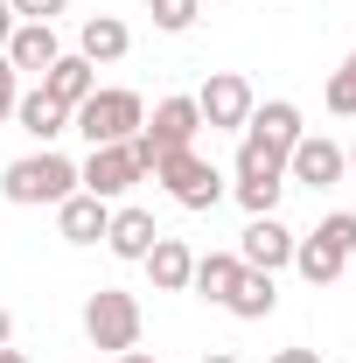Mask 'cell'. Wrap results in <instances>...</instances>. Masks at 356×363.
Wrapping results in <instances>:
<instances>
[{
	"label": "cell",
	"instance_id": "cell-1",
	"mask_svg": "<svg viewBox=\"0 0 356 363\" xmlns=\"http://www.w3.org/2000/svg\"><path fill=\"white\" fill-rule=\"evenodd\" d=\"M0 196L21 203V210H35V203L56 210L63 196H77V161H63L56 147H35V154H21V161L0 168Z\"/></svg>",
	"mask_w": 356,
	"mask_h": 363
},
{
	"label": "cell",
	"instance_id": "cell-2",
	"mask_svg": "<svg viewBox=\"0 0 356 363\" xmlns=\"http://www.w3.org/2000/svg\"><path fill=\"white\" fill-rule=\"evenodd\" d=\"M140 126H147V98L140 91H119V84H98L70 112V133H84L91 147H119V140H133Z\"/></svg>",
	"mask_w": 356,
	"mask_h": 363
},
{
	"label": "cell",
	"instance_id": "cell-3",
	"mask_svg": "<svg viewBox=\"0 0 356 363\" xmlns=\"http://www.w3.org/2000/svg\"><path fill=\"white\" fill-rule=\"evenodd\" d=\"M140 301L133 294H119V286H98L84 301V335L91 350H112V357H126V350H140Z\"/></svg>",
	"mask_w": 356,
	"mask_h": 363
},
{
	"label": "cell",
	"instance_id": "cell-4",
	"mask_svg": "<svg viewBox=\"0 0 356 363\" xmlns=\"http://www.w3.org/2000/svg\"><path fill=\"white\" fill-rule=\"evenodd\" d=\"M154 182L175 196L182 210H217V203H223V175L203 161V154H196V147H182V154H161V161H154Z\"/></svg>",
	"mask_w": 356,
	"mask_h": 363
},
{
	"label": "cell",
	"instance_id": "cell-5",
	"mask_svg": "<svg viewBox=\"0 0 356 363\" xmlns=\"http://www.w3.org/2000/svg\"><path fill=\"white\" fill-rule=\"evenodd\" d=\"M133 182H147L133 140H119V147H91L84 168H77V189H84V196H98V203H119Z\"/></svg>",
	"mask_w": 356,
	"mask_h": 363
},
{
	"label": "cell",
	"instance_id": "cell-6",
	"mask_svg": "<svg viewBox=\"0 0 356 363\" xmlns=\"http://www.w3.org/2000/svg\"><path fill=\"white\" fill-rule=\"evenodd\" d=\"M252 105H259V98H252V84H245L238 70H217L210 84L196 91V112H203V126H210V133H245Z\"/></svg>",
	"mask_w": 356,
	"mask_h": 363
},
{
	"label": "cell",
	"instance_id": "cell-7",
	"mask_svg": "<svg viewBox=\"0 0 356 363\" xmlns=\"http://www.w3.org/2000/svg\"><path fill=\"white\" fill-rule=\"evenodd\" d=\"M343 175H350V161H343V147L328 133H301L287 147V182H301V189H335Z\"/></svg>",
	"mask_w": 356,
	"mask_h": 363
},
{
	"label": "cell",
	"instance_id": "cell-8",
	"mask_svg": "<svg viewBox=\"0 0 356 363\" xmlns=\"http://www.w3.org/2000/svg\"><path fill=\"white\" fill-rule=\"evenodd\" d=\"M196 133H203V112H196V98H161L154 112H147V126H140V140L154 147V154H182V147H196Z\"/></svg>",
	"mask_w": 356,
	"mask_h": 363
},
{
	"label": "cell",
	"instance_id": "cell-9",
	"mask_svg": "<svg viewBox=\"0 0 356 363\" xmlns=\"http://www.w3.org/2000/svg\"><path fill=\"white\" fill-rule=\"evenodd\" d=\"M238 259L252 272H279V266H294V230L279 224V217H252V224L238 230Z\"/></svg>",
	"mask_w": 356,
	"mask_h": 363
},
{
	"label": "cell",
	"instance_id": "cell-10",
	"mask_svg": "<svg viewBox=\"0 0 356 363\" xmlns=\"http://www.w3.org/2000/svg\"><path fill=\"white\" fill-rule=\"evenodd\" d=\"M154 238H161L154 210H140V203H119V210H112V224H105V252H112V259H126V266H140V259L154 252Z\"/></svg>",
	"mask_w": 356,
	"mask_h": 363
},
{
	"label": "cell",
	"instance_id": "cell-11",
	"mask_svg": "<svg viewBox=\"0 0 356 363\" xmlns=\"http://www.w3.org/2000/svg\"><path fill=\"white\" fill-rule=\"evenodd\" d=\"M7 63H14V77L21 70H35L43 77L49 63L63 56V43H56V21H14V35H7V49H0Z\"/></svg>",
	"mask_w": 356,
	"mask_h": 363
},
{
	"label": "cell",
	"instance_id": "cell-12",
	"mask_svg": "<svg viewBox=\"0 0 356 363\" xmlns=\"http://www.w3.org/2000/svg\"><path fill=\"white\" fill-rule=\"evenodd\" d=\"M105 224H112V203H98V196H84V189L56 203V238H63V245H98Z\"/></svg>",
	"mask_w": 356,
	"mask_h": 363
},
{
	"label": "cell",
	"instance_id": "cell-13",
	"mask_svg": "<svg viewBox=\"0 0 356 363\" xmlns=\"http://www.w3.org/2000/svg\"><path fill=\"white\" fill-rule=\"evenodd\" d=\"M147 279H154V294H189V272H196V252H189V238H154V252L140 259Z\"/></svg>",
	"mask_w": 356,
	"mask_h": 363
},
{
	"label": "cell",
	"instance_id": "cell-14",
	"mask_svg": "<svg viewBox=\"0 0 356 363\" xmlns=\"http://www.w3.org/2000/svg\"><path fill=\"white\" fill-rule=\"evenodd\" d=\"M43 91L56 98V105H63V112H77L91 91H98V63H84L77 49H63V56H56V63L43 70Z\"/></svg>",
	"mask_w": 356,
	"mask_h": 363
},
{
	"label": "cell",
	"instance_id": "cell-15",
	"mask_svg": "<svg viewBox=\"0 0 356 363\" xmlns=\"http://www.w3.org/2000/svg\"><path fill=\"white\" fill-rule=\"evenodd\" d=\"M14 119H21V133L35 140V147H56V140L70 133V112H63V105H56V98H49L43 84H35V91H21Z\"/></svg>",
	"mask_w": 356,
	"mask_h": 363
},
{
	"label": "cell",
	"instance_id": "cell-16",
	"mask_svg": "<svg viewBox=\"0 0 356 363\" xmlns=\"http://www.w3.org/2000/svg\"><path fill=\"white\" fill-rule=\"evenodd\" d=\"M245 133H252V140H266V147H279V154H287V147H294V140L308 133V126H301V105H294V98H266V105H252Z\"/></svg>",
	"mask_w": 356,
	"mask_h": 363
},
{
	"label": "cell",
	"instance_id": "cell-17",
	"mask_svg": "<svg viewBox=\"0 0 356 363\" xmlns=\"http://www.w3.org/2000/svg\"><path fill=\"white\" fill-rule=\"evenodd\" d=\"M126 49H133V28L119 14H84V28H77V56L84 63H119Z\"/></svg>",
	"mask_w": 356,
	"mask_h": 363
},
{
	"label": "cell",
	"instance_id": "cell-18",
	"mask_svg": "<svg viewBox=\"0 0 356 363\" xmlns=\"http://www.w3.org/2000/svg\"><path fill=\"white\" fill-rule=\"evenodd\" d=\"M238 272H245V259L238 252H196V272H189V294H203V301H230V286H238Z\"/></svg>",
	"mask_w": 356,
	"mask_h": 363
},
{
	"label": "cell",
	"instance_id": "cell-19",
	"mask_svg": "<svg viewBox=\"0 0 356 363\" xmlns=\"http://www.w3.org/2000/svg\"><path fill=\"white\" fill-rule=\"evenodd\" d=\"M223 308H230V315L238 321H266L272 308H279V286H272V272H238V286H230V301H223Z\"/></svg>",
	"mask_w": 356,
	"mask_h": 363
},
{
	"label": "cell",
	"instance_id": "cell-20",
	"mask_svg": "<svg viewBox=\"0 0 356 363\" xmlns=\"http://www.w3.org/2000/svg\"><path fill=\"white\" fill-rule=\"evenodd\" d=\"M343 266H350V259H343V252H335V245H321V238H294V272H301V279H308V286H335V279H343Z\"/></svg>",
	"mask_w": 356,
	"mask_h": 363
},
{
	"label": "cell",
	"instance_id": "cell-21",
	"mask_svg": "<svg viewBox=\"0 0 356 363\" xmlns=\"http://www.w3.org/2000/svg\"><path fill=\"white\" fill-rule=\"evenodd\" d=\"M238 182H287V154L245 133L238 140Z\"/></svg>",
	"mask_w": 356,
	"mask_h": 363
},
{
	"label": "cell",
	"instance_id": "cell-22",
	"mask_svg": "<svg viewBox=\"0 0 356 363\" xmlns=\"http://www.w3.org/2000/svg\"><path fill=\"white\" fill-rule=\"evenodd\" d=\"M147 14H154V28H161V35H189V28H196V14H203V0H147Z\"/></svg>",
	"mask_w": 356,
	"mask_h": 363
},
{
	"label": "cell",
	"instance_id": "cell-23",
	"mask_svg": "<svg viewBox=\"0 0 356 363\" xmlns=\"http://www.w3.org/2000/svg\"><path fill=\"white\" fill-rule=\"evenodd\" d=\"M314 238H321V245H335L343 259H356V217H350V210H328V217L314 224Z\"/></svg>",
	"mask_w": 356,
	"mask_h": 363
},
{
	"label": "cell",
	"instance_id": "cell-24",
	"mask_svg": "<svg viewBox=\"0 0 356 363\" xmlns=\"http://www.w3.org/2000/svg\"><path fill=\"white\" fill-rule=\"evenodd\" d=\"M321 98H328V112H343V119H356V77H350V70H335Z\"/></svg>",
	"mask_w": 356,
	"mask_h": 363
},
{
	"label": "cell",
	"instance_id": "cell-25",
	"mask_svg": "<svg viewBox=\"0 0 356 363\" xmlns=\"http://www.w3.org/2000/svg\"><path fill=\"white\" fill-rule=\"evenodd\" d=\"M7 7H14V21H56L70 0H7Z\"/></svg>",
	"mask_w": 356,
	"mask_h": 363
},
{
	"label": "cell",
	"instance_id": "cell-26",
	"mask_svg": "<svg viewBox=\"0 0 356 363\" xmlns=\"http://www.w3.org/2000/svg\"><path fill=\"white\" fill-rule=\"evenodd\" d=\"M14 105H21V77H14V63L0 56V119H14Z\"/></svg>",
	"mask_w": 356,
	"mask_h": 363
},
{
	"label": "cell",
	"instance_id": "cell-27",
	"mask_svg": "<svg viewBox=\"0 0 356 363\" xmlns=\"http://www.w3.org/2000/svg\"><path fill=\"white\" fill-rule=\"evenodd\" d=\"M272 363H321V350H279Z\"/></svg>",
	"mask_w": 356,
	"mask_h": 363
},
{
	"label": "cell",
	"instance_id": "cell-28",
	"mask_svg": "<svg viewBox=\"0 0 356 363\" xmlns=\"http://www.w3.org/2000/svg\"><path fill=\"white\" fill-rule=\"evenodd\" d=\"M7 35H14V7L0 0V49H7Z\"/></svg>",
	"mask_w": 356,
	"mask_h": 363
},
{
	"label": "cell",
	"instance_id": "cell-29",
	"mask_svg": "<svg viewBox=\"0 0 356 363\" xmlns=\"http://www.w3.org/2000/svg\"><path fill=\"white\" fill-rule=\"evenodd\" d=\"M7 342H14V315L0 308V350H7Z\"/></svg>",
	"mask_w": 356,
	"mask_h": 363
},
{
	"label": "cell",
	"instance_id": "cell-30",
	"mask_svg": "<svg viewBox=\"0 0 356 363\" xmlns=\"http://www.w3.org/2000/svg\"><path fill=\"white\" fill-rule=\"evenodd\" d=\"M0 363H28V357H21V350H14V342H7V350H0Z\"/></svg>",
	"mask_w": 356,
	"mask_h": 363
},
{
	"label": "cell",
	"instance_id": "cell-31",
	"mask_svg": "<svg viewBox=\"0 0 356 363\" xmlns=\"http://www.w3.org/2000/svg\"><path fill=\"white\" fill-rule=\"evenodd\" d=\"M203 363H238V357H230V350H217V357H203Z\"/></svg>",
	"mask_w": 356,
	"mask_h": 363
},
{
	"label": "cell",
	"instance_id": "cell-32",
	"mask_svg": "<svg viewBox=\"0 0 356 363\" xmlns=\"http://www.w3.org/2000/svg\"><path fill=\"white\" fill-rule=\"evenodd\" d=\"M119 363H154V357H140V350H126V357H119Z\"/></svg>",
	"mask_w": 356,
	"mask_h": 363
},
{
	"label": "cell",
	"instance_id": "cell-33",
	"mask_svg": "<svg viewBox=\"0 0 356 363\" xmlns=\"http://www.w3.org/2000/svg\"><path fill=\"white\" fill-rule=\"evenodd\" d=\"M343 161H350V175H356V147H343Z\"/></svg>",
	"mask_w": 356,
	"mask_h": 363
},
{
	"label": "cell",
	"instance_id": "cell-34",
	"mask_svg": "<svg viewBox=\"0 0 356 363\" xmlns=\"http://www.w3.org/2000/svg\"><path fill=\"white\" fill-rule=\"evenodd\" d=\"M343 70H350V77H356V56H350V63H343Z\"/></svg>",
	"mask_w": 356,
	"mask_h": 363
}]
</instances>
